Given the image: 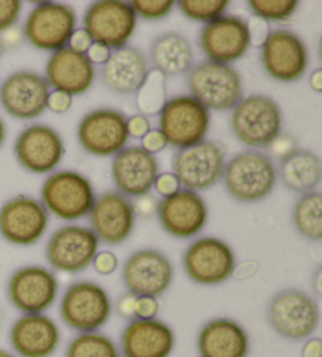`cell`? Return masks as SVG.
<instances>
[{
	"label": "cell",
	"instance_id": "cell-1",
	"mask_svg": "<svg viewBox=\"0 0 322 357\" xmlns=\"http://www.w3.org/2000/svg\"><path fill=\"white\" fill-rule=\"evenodd\" d=\"M222 178L234 200L255 203L272 194L277 184V169L266 153L247 150L225 164Z\"/></svg>",
	"mask_w": 322,
	"mask_h": 357
},
{
	"label": "cell",
	"instance_id": "cell-2",
	"mask_svg": "<svg viewBox=\"0 0 322 357\" xmlns=\"http://www.w3.org/2000/svg\"><path fill=\"white\" fill-rule=\"evenodd\" d=\"M319 319L321 312L316 299L297 288H284L269 301L268 323L286 340H307L318 329Z\"/></svg>",
	"mask_w": 322,
	"mask_h": 357
},
{
	"label": "cell",
	"instance_id": "cell-3",
	"mask_svg": "<svg viewBox=\"0 0 322 357\" xmlns=\"http://www.w3.org/2000/svg\"><path fill=\"white\" fill-rule=\"evenodd\" d=\"M190 96L208 110H233L243 100V79L230 65L201 61L187 76Z\"/></svg>",
	"mask_w": 322,
	"mask_h": 357
},
{
	"label": "cell",
	"instance_id": "cell-4",
	"mask_svg": "<svg viewBox=\"0 0 322 357\" xmlns=\"http://www.w3.org/2000/svg\"><path fill=\"white\" fill-rule=\"evenodd\" d=\"M282 109L270 96L253 93L243 98L231 114V129L244 145L268 149L282 132Z\"/></svg>",
	"mask_w": 322,
	"mask_h": 357
},
{
	"label": "cell",
	"instance_id": "cell-5",
	"mask_svg": "<svg viewBox=\"0 0 322 357\" xmlns=\"http://www.w3.org/2000/svg\"><path fill=\"white\" fill-rule=\"evenodd\" d=\"M41 200L47 213L72 222L89 216L96 195L89 178L74 170H61L43 183Z\"/></svg>",
	"mask_w": 322,
	"mask_h": 357
},
{
	"label": "cell",
	"instance_id": "cell-6",
	"mask_svg": "<svg viewBox=\"0 0 322 357\" xmlns=\"http://www.w3.org/2000/svg\"><path fill=\"white\" fill-rule=\"evenodd\" d=\"M60 317L80 334L96 332L112 317V299L95 282L71 283L60 301Z\"/></svg>",
	"mask_w": 322,
	"mask_h": 357
},
{
	"label": "cell",
	"instance_id": "cell-7",
	"mask_svg": "<svg viewBox=\"0 0 322 357\" xmlns=\"http://www.w3.org/2000/svg\"><path fill=\"white\" fill-rule=\"evenodd\" d=\"M159 115V131L178 150L200 144L210 126L209 110L187 95L167 100Z\"/></svg>",
	"mask_w": 322,
	"mask_h": 357
},
{
	"label": "cell",
	"instance_id": "cell-8",
	"mask_svg": "<svg viewBox=\"0 0 322 357\" xmlns=\"http://www.w3.org/2000/svg\"><path fill=\"white\" fill-rule=\"evenodd\" d=\"M225 150L219 142L201 140L189 149L178 150L171 161V174L181 186L194 192L213 188L222 180Z\"/></svg>",
	"mask_w": 322,
	"mask_h": 357
},
{
	"label": "cell",
	"instance_id": "cell-9",
	"mask_svg": "<svg viewBox=\"0 0 322 357\" xmlns=\"http://www.w3.org/2000/svg\"><path fill=\"white\" fill-rule=\"evenodd\" d=\"M137 29V15L120 0H101L91 3L84 15V30L96 45L107 49L125 47Z\"/></svg>",
	"mask_w": 322,
	"mask_h": 357
},
{
	"label": "cell",
	"instance_id": "cell-10",
	"mask_svg": "<svg viewBox=\"0 0 322 357\" xmlns=\"http://www.w3.org/2000/svg\"><path fill=\"white\" fill-rule=\"evenodd\" d=\"M76 24V11L70 5L41 2L30 11L22 33L33 47L57 52L70 45Z\"/></svg>",
	"mask_w": 322,
	"mask_h": 357
},
{
	"label": "cell",
	"instance_id": "cell-11",
	"mask_svg": "<svg viewBox=\"0 0 322 357\" xmlns=\"http://www.w3.org/2000/svg\"><path fill=\"white\" fill-rule=\"evenodd\" d=\"M183 266L189 279L198 285H220L233 277L236 255L222 239L204 236L185 249Z\"/></svg>",
	"mask_w": 322,
	"mask_h": 357
},
{
	"label": "cell",
	"instance_id": "cell-12",
	"mask_svg": "<svg viewBox=\"0 0 322 357\" xmlns=\"http://www.w3.org/2000/svg\"><path fill=\"white\" fill-rule=\"evenodd\" d=\"M121 277L128 291L134 296L158 298L171 287L175 268L160 250L141 249L129 255Z\"/></svg>",
	"mask_w": 322,
	"mask_h": 357
},
{
	"label": "cell",
	"instance_id": "cell-13",
	"mask_svg": "<svg viewBox=\"0 0 322 357\" xmlns=\"http://www.w3.org/2000/svg\"><path fill=\"white\" fill-rule=\"evenodd\" d=\"M77 137L85 151L95 156H112L126 149L128 116L116 109H96L79 123Z\"/></svg>",
	"mask_w": 322,
	"mask_h": 357
},
{
	"label": "cell",
	"instance_id": "cell-14",
	"mask_svg": "<svg viewBox=\"0 0 322 357\" xmlns=\"http://www.w3.org/2000/svg\"><path fill=\"white\" fill-rule=\"evenodd\" d=\"M98 249L99 239L91 229L82 225H65L49 238L46 258L55 271L77 274L90 266Z\"/></svg>",
	"mask_w": 322,
	"mask_h": 357
},
{
	"label": "cell",
	"instance_id": "cell-15",
	"mask_svg": "<svg viewBox=\"0 0 322 357\" xmlns=\"http://www.w3.org/2000/svg\"><path fill=\"white\" fill-rule=\"evenodd\" d=\"M261 61L268 75L278 82H296L308 68V49L293 30L278 29L270 32L261 46Z\"/></svg>",
	"mask_w": 322,
	"mask_h": 357
},
{
	"label": "cell",
	"instance_id": "cell-16",
	"mask_svg": "<svg viewBox=\"0 0 322 357\" xmlns=\"http://www.w3.org/2000/svg\"><path fill=\"white\" fill-rule=\"evenodd\" d=\"M49 225V213L43 203L29 195H16L0 208V235L11 244L38 243Z\"/></svg>",
	"mask_w": 322,
	"mask_h": 357
},
{
	"label": "cell",
	"instance_id": "cell-17",
	"mask_svg": "<svg viewBox=\"0 0 322 357\" xmlns=\"http://www.w3.org/2000/svg\"><path fill=\"white\" fill-rule=\"evenodd\" d=\"M49 95L51 87L45 76L29 70L13 73L0 85V104L17 120H33L45 114Z\"/></svg>",
	"mask_w": 322,
	"mask_h": 357
},
{
	"label": "cell",
	"instance_id": "cell-18",
	"mask_svg": "<svg viewBox=\"0 0 322 357\" xmlns=\"http://www.w3.org/2000/svg\"><path fill=\"white\" fill-rule=\"evenodd\" d=\"M57 294V277L43 266L17 269L8 280V298L11 304L26 315H36L51 309Z\"/></svg>",
	"mask_w": 322,
	"mask_h": 357
},
{
	"label": "cell",
	"instance_id": "cell-19",
	"mask_svg": "<svg viewBox=\"0 0 322 357\" xmlns=\"http://www.w3.org/2000/svg\"><path fill=\"white\" fill-rule=\"evenodd\" d=\"M200 46L214 63L230 65L240 60L250 47L247 21L239 16L217 17L201 29Z\"/></svg>",
	"mask_w": 322,
	"mask_h": 357
},
{
	"label": "cell",
	"instance_id": "cell-20",
	"mask_svg": "<svg viewBox=\"0 0 322 357\" xmlns=\"http://www.w3.org/2000/svg\"><path fill=\"white\" fill-rule=\"evenodd\" d=\"M65 155L60 134L46 125L24 129L15 142V156L24 169L32 174H49L59 167Z\"/></svg>",
	"mask_w": 322,
	"mask_h": 357
},
{
	"label": "cell",
	"instance_id": "cell-21",
	"mask_svg": "<svg viewBox=\"0 0 322 357\" xmlns=\"http://www.w3.org/2000/svg\"><path fill=\"white\" fill-rule=\"evenodd\" d=\"M156 214L169 235L189 239L197 236L206 225L208 205L198 192L179 189L176 194L159 202Z\"/></svg>",
	"mask_w": 322,
	"mask_h": 357
},
{
	"label": "cell",
	"instance_id": "cell-22",
	"mask_svg": "<svg viewBox=\"0 0 322 357\" xmlns=\"http://www.w3.org/2000/svg\"><path fill=\"white\" fill-rule=\"evenodd\" d=\"M135 218L132 202L120 192L99 195L90 211L93 233L109 245H118L132 235Z\"/></svg>",
	"mask_w": 322,
	"mask_h": 357
},
{
	"label": "cell",
	"instance_id": "cell-23",
	"mask_svg": "<svg viewBox=\"0 0 322 357\" xmlns=\"http://www.w3.org/2000/svg\"><path fill=\"white\" fill-rule=\"evenodd\" d=\"M160 172L156 156L141 146H126L112 161V178L120 194L140 197L150 194Z\"/></svg>",
	"mask_w": 322,
	"mask_h": 357
},
{
	"label": "cell",
	"instance_id": "cell-24",
	"mask_svg": "<svg viewBox=\"0 0 322 357\" xmlns=\"http://www.w3.org/2000/svg\"><path fill=\"white\" fill-rule=\"evenodd\" d=\"M95 77V65L89 60L86 54H79L70 47L54 52L47 60L45 79L49 87L70 96L89 91Z\"/></svg>",
	"mask_w": 322,
	"mask_h": 357
},
{
	"label": "cell",
	"instance_id": "cell-25",
	"mask_svg": "<svg viewBox=\"0 0 322 357\" xmlns=\"http://www.w3.org/2000/svg\"><path fill=\"white\" fill-rule=\"evenodd\" d=\"M60 329L43 313L24 315L10 331V343L21 357H51L60 347Z\"/></svg>",
	"mask_w": 322,
	"mask_h": 357
},
{
	"label": "cell",
	"instance_id": "cell-26",
	"mask_svg": "<svg viewBox=\"0 0 322 357\" xmlns=\"http://www.w3.org/2000/svg\"><path fill=\"white\" fill-rule=\"evenodd\" d=\"M175 332L160 319H132L121 334L123 357H170Z\"/></svg>",
	"mask_w": 322,
	"mask_h": 357
},
{
	"label": "cell",
	"instance_id": "cell-27",
	"mask_svg": "<svg viewBox=\"0 0 322 357\" xmlns=\"http://www.w3.org/2000/svg\"><path fill=\"white\" fill-rule=\"evenodd\" d=\"M148 75H150V63L146 55L132 46L114 51L101 70L105 87L118 95L137 93Z\"/></svg>",
	"mask_w": 322,
	"mask_h": 357
},
{
	"label": "cell",
	"instance_id": "cell-28",
	"mask_svg": "<svg viewBox=\"0 0 322 357\" xmlns=\"http://www.w3.org/2000/svg\"><path fill=\"white\" fill-rule=\"evenodd\" d=\"M197 348L200 357H249L250 338L234 319L215 318L201 328Z\"/></svg>",
	"mask_w": 322,
	"mask_h": 357
},
{
	"label": "cell",
	"instance_id": "cell-29",
	"mask_svg": "<svg viewBox=\"0 0 322 357\" xmlns=\"http://www.w3.org/2000/svg\"><path fill=\"white\" fill-rule=\"evenodd\" d=\"M150 59L154 70L167 76L189 73L194 63V47L184 35L167 32L154 38L150 46Z\"/></svg>",
	"mask_w": 322,
	"mask_h": 357
},
{
	"label": "cell",
	"instance_id": "cell-30",
	"mask_svg": "<svg viewBox=\"0 0 322 357\" xmlns=\"http://www.w3.org/2000/svg\"><path fill=\"white\" fill-rule=\"evenodd\" d=\"M277 174H280L284 188L293 190V192H313L321 184V159L313 151L297 149L288 158L280 161V170Z\"/></svg>",
	"mask_w": 322,
	"mask_h": 357
},
{
	"label": "cell",
	"instance_id": "cell-31",
	"mask_svg": "<svg viewBox=\"0 0 322 357\" xmlns=\"http://www.w3.org/2000/svg\"><path fill=\"white\" fill-rule=\"evenodd\" d=\"M293 224L308 241L322 239V195L321 192H307L299 197L293 208Z\"/></svg>",
	"mask_w": 322,
	"mask_h": 357
},
{
	"label": "cell",
	"instance_id": "cell-32",
	"mask_svg": "<svg viewBox=\"0 0 322 357\" xmlns=\"http://www.w3.org/2000/svg\"><path fill=\"white\" fill-rule=\"evenodd\" d=\"M66 357H120V349L102 332H84L68 344Z\"/></svg>",
	"mask_w": 322,
	"mask_h": 357
},
{
	"label": "cell",
	"instance_id": "cell-33",
	"mask_svg": "<svg viewBox=\"0 0 322 357\" xmlns=\"http://www.w3.org/2000/svg\"><path fill=\"white\" fill-rule=\"evenodd\" d=\"M167 102V77L156 70L150 71L146 81L137 91L135 104L141 114L158 115Z\"/></svg>",
	"mask_w": 322,
	"mask_h": 357
},
{
	"label": "cell",
	"instance_id": "cell-34",
	"mask_svg": "<svg viewBox=\"0 0 322 357\" xmlns=\"http://www.w3.org/2000/svg\"><path fill=\"white\" fill-rule=\"evenodd\" d=\"M227 0H181L178 2L179 10L192 21L209 24L224 16L228 8Z\"/></svg>",
	"mask_w": 322,
	"mask_h": 357
},
{
	"label": "cell",
	"instance_id": "cell-35",
	"mask_svg": "<svg viewBox=\"0 0 322 357\" xmlns=\"http://www.w3.org/2000/svg\"><path fill=\"white\" fill-rule=\"evenodd\" d=\"M249 7L259 20L266 22H283L296 13L299 2L297 0H250Z\"/></svg>",
	"mask_w": 322,
	"mask_h": 357
},
{
	"label": "cell",
	"instance_id": "cell-36",
	"mask_svg": "<svg viewBox=\"0 0 322 357\" xmlns=\"http://www.w3.org/2000/svg\"><path fill=\"white\" fill-rule=\"evenodd\" d=\"M134 13L146 21H159L171 13L175 2L173 0H134L129 3Z\"/></svg>",
	"mask_w": 322,
	"mask_h": 357
},
{
	"label": "cell",
	"instance_id": "cell-37",
	"mask_svg": "<svg viewBox=\"0 0 322 357\" xmlns=\"http://www.w3.org/2000/svg\"><path fill=\"white\" fill-rule=\"evenodd\" d=\"M22 11L20 0H0V33L7 32L16 26Z\"/></svg>",
	"mask_w": 322,
	"mask_h": 357
},
{
	"label": "cell",
	"instance_id": "cell-38",
	"mask_svg": "<svg viewBox=\"0 0 322 357\" xmlns=\"http://www.w3.org/2000/svg\"><path fill=\"white\" fill-rule=\"evenodd\" d=\"M270 151V159H278V161H283L284 158H288L291 153H294L297 150V140L293 137V135L280 132L277 137L270 142V145L268 146Z\"/></svg>",
	"mask_w": 322,
	"mask_h": 357
},
{
	"label": "cell",
	"instance_id": "cell-39",
	"mask_svg": "<svg viewBox=\"0 0 322 357\" xmlns=\"http://www.w3.org/2000/svg\"><path fill=\"white\" fill-rule=\"evenodd\" d=\"M247 29H249L250 45L258 46V47L263 46L270 35L269 22L259 20L256 16L247 21Z\"/></svg>",
	"mask_w": 322,
	"mask_h": 357
},
{
	"label": "cell",
	"instance_id": "cell-40",
	"mask_svg": "<svg viewBox=\"0 0 322 357\" xmlns=\"http://www.w3.org/2000/svg\"><path fill=\"white\" fill-rule=\"evenodd\" d=\"M158 205H159V202L153 194H145V195L135 197L134 202H132V208H134L135 216H140L144 219L154 216V214L158 213Z\"/></svg>",
	"mask_w": 322,
	"mask_h": 357
},
{
	"label": "cell",
	"instance_id": "cell-41",
	"mask_svg": "<svg viewBox=\"0 0 322 357\" xmlns=\"http://www.w3.org/2000/svg\"><path fill=\"white\" fill-rule=\"evenodd\" d=\"M91 264L95 266L98 274L110 275L115 273L116 268H118V258H116L114 252H109V250L98 252Z\"/></svg>",
	"mask_w": 322,
	"mask_h": 357
},
{
	"label": "cell",
	"instance_id": "cell-42",
	"mask_svg": "<svg viewBox=\"0 0 322 357\" xmlns=\"http://www.w3.org/2000/svg\"><path fill=\"white\" fill-rule=\"evenodd\" d=\"M158 313V298H137V303H135V319H156Z\"/></svg>",
	"mask_w": 322,
	"mask_h": 357
},
{
	"label": "cell",
	"instance_id": "cell-43",
	"mask_svg": "<svg viewBox=\"0 0 322 357\" xmlns=\"http://www.w3.org/2000/svg\"><path fill=\"white\" fill-rule=\"evenodd\" d=\"M141 140H144L141 142V149L151 153V155H156V153L165 150V146L169 145L164 137V134L160 132L159 129H151Z\"/></svg>",
	"mask_w": 322,
	"mask_h": 357
},
{
	"label": "cell",
	"instance_id": "cell-44",
	"mask_svg": "<svg viewBox=\"0 0 322 357\" xmlns=\"http://www.w3.org/2000/svg\"><path fill=\"white\" fill-rule=\"evenodd\" d=\"M154 188H156L159 195L170 197L181 189V184H179L176 176L173 174H159L156 183H154Z\"/></svg>",
	"mask_w": 322,
	"mask_h": 357
},
{
	"label": "cell",
	"instance_id": "cell-45",
	"mask_svg": "<svg viewBox=\"0 0 322 357\" xmlns=\"http://www.w3.org/2000/svg\"><path fill=\"white\" fill-rule=\"evenodd\" d=\"M72 106V96L68 93H63V91H57L54 90L49 95V101H47V109H51L54 114H65Z\"/></svg>",
	"mask_w": 322,
	"mask_h": 357
},
{
	"label": "cell",
	"instance_id": "cell-46",
	"mask_svg": "<svg viewBox=\"0 0 322 357\" xmlns=\"http://www.w3.org/2000/svg\"><path fill=\"white\" fill-rule=\"evenodd\" d=\"M135 303H137V296H134L132 293H125L121 294V296L118 298V301H116V313L121 318L128 319V321H132V319H135Z\"/></svg>",
	"mask_w": 322,
	"mask_h": 357
},
{
	"label": "cell",
	"instance_id": "cell-47",
	"mask_svg": "<svg viewBox=\"0 0 322 357\" xmlns=\"http://www.w3.org/2000/svg\"><path fill=\"white\" fill-rule=\"evenodd\" d=\"M151 131V125L144 115H134L128 119V132L129 137L134 139H144L145 135Z\"/></svg>",
	"mask_w": 322,
	"mask_h": 357
},
{
	"label": "cell",
	"instance_id": "cell-48",
	"mask_svg": "<svg viewBox=\"0 0 322 357\" xmlns=\"http://www.w3.org/2000/svg\"><path fill=\"white\" fill-rule=\"evenodd\" d=\"M91 45H93V40L90 38V35L86 33L84 29H79L72 33L68 47L72 49V51L79 52V54H86V52H89V49L91 47Z\"/></svg>",
	"mask_w": 322,
	"mask_h": 357
},
{
	"label": "cell",
	"instance_id": "cell-49",
	"mask_svg": "<svg viewBox=\"0 0 322 357\" xmlns=\"http://www.w3.org/2000/svg\"><path fill=\"white\" fill-rule=\"evenodd\" d=\"M110 49H107L105 46L101 45H96V43H93L91 47L89 49V52H86V57L91 61L93 65H104L105 61L109 60L110 57Z\"/></svg>",
	"mask_w": 322,
	"mask_h": 357
},
{
	"label": "cell",
	"instance_id": "cell-50",
	"mask_svg": "<svg viewBox=\"0 0 322 357\" xmlns=\"http://www.w3.org/2000/svg\"><path fill=\"white\" fill-rule=\"evenodd\" d=\"M258 268H259V264L256 261H244L240 264H236V268H234V271H233V275H234V279H238V280H245V279H249V277L255 275Z\"/></svg>",
	"mask_w": 322,
	"mask_h": 357
},
{
	"label": "cell",
	"instance_id": "cell-51",
	"mask_svg": "<svg viewBox=\"0 0 322 357\" xmlns=\"http://www.w3.org/2000/svg\"><path fill=\"white\" fill-rule=\"evenodd\" d=\"M302 357H322V340L318 337L308 338V342L303 344Z\"/></svg>",
	"mask_w": 322,
	"mask_h": 357
},
{
	"label": "cell",
	"instance_id": "cell-52",
	"mask_svg": "<svg viewBox=\"0 0 322 357\" xmlns=\"http://www.w3.org/2000/svg\"><path fill=\"white\" fill-rule=\"evenodd\" d=\"M309 87H312L316 93L322 91V70L313 71V75L309 76Z\"/></svg>",
	"mask_w": 322,
	"mask_h": 357
},
{
	"label": "cell",
	"instance_id": "cell-53",
	"mask_svg": "<svg viewBox=\"0 0 322 357\" xmlns=\"http://www.w3.org/2000/svg\"><path fill=\"white\" fill-rule=\"evenodd\" d=\"M313 291L316 296H321L322 294V269L318 268L313 274Z\"/></svg>",
	"mask_w": 322,
	"mask_h": 357
},
{
	"label": "cell",
	"instance_id": "cell-54",
	"mask_svg": "<svg viewBox=\"0 0 322 357\" xmlns=\"http://www.w3.org/2000/svg\"><path fill=\"white\" fill-rule=\"evenodd\" d=\"M3 33H5V38H7L8 45H13L15 46V45H17V43L22 40V32H21V30H16L15 27L7 30V32H3Z\"/></svg>",
	"mask_w": 322,
	"mask_h": 357
},
{
	"label": "cell",
	"instance_id": "cell-55",
	"mask_svg": "<svg viewBox=\"0 0 322 357\" xmlns=\"http://www.w3.org/2000/svg\"><path fill=\"white\" fill-rule=\"evenodd\" d=\"M5 137H7V128H5V123L3 120L0 119V149H2Z\"/></svg>",
	"mask_w": 322,
	"mask_h": 357
},
{
	"label": "cell",
	"instance_id": "cell-56",
	"mask_svg": "<svg viewBox=\"0 0 322 357\" xmlns=\"http://www.w3.org/2000/svg\"><path fill=\"white\" fill-rule=\"evenodd\" d=\"M0 357H16V356L7 349H0Z\"/></svg>",
	"mask_w": 322,
	"mask_h": 357
},
{
	"label": "cell",
	"instance_id": "cell-57",
	"mask_svg": "<svg viewBox=\"0 0 322 357\" xmlns=\"http://www.w3.org/2000/svg\"><path fill=\"white\" fill-rule=\"evenodd\" d=\"M2 54H3V45L0 43V57H2Z\"/></svg>",
	"mask_w": 322,
	"mask_h": 357
}]
</instances>
